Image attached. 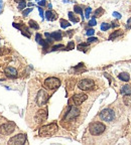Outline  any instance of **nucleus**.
I'll return each mask as SVG.
<instances>
[{
    "label": "nucleus",
    "instance_id": "obj_1",
    "mask_svg": "<svg viewBox=\"0 0 131 145\" xmlns=\"http://www.w3.org/2000/svg\"><path fill=\"white\" fill-rule=\"evenodd\" d=\"M59 127L56 123H52V124L45 125L39 129V134L41 137H50V136L54 135L57 133Z\"/></svg>",
    "mask_w": 131,
    "mask_h": 145
},
{
    "label": "nucleus",
    "instance_id": "obj_2",
    "mask_svg": "<svg viewBox=\"0 0 131 145\" xmlns=\"http://www.w3.org/2000/svg\"><path fill=\"white\" fill-rule=\"evenodd\" d=\"M106 127L101 122H93L89 125V131L92 135H100L105 131Z\"/></svg>",
    "mask_w": 131,
    "mask_h": 145
},
{
    "label": "nucleus",
    "instance_id": "obj_3",
    "mask_svg": "<svg viewBox=\"0 0 131 145\" xmlns=\"http://www.w3.org/2000/svg\"><path fill=\"white\" fill-rule=\"evenodd\" d=\"M100 118H101L103 121H106V122H111L115 119V113H114L113 110L111 109H104L102 110L101 113H100Z\"/></svg>",
    "mask_w": 131,
    "mask_h": 145
},
{
    "label": "nucleus",
    "instance_id": "obj_4",
    "mask_svg": "<svg viewBox=\"0 0 131 145\" xmlns=\"http://www.w3.org/2000/svg\"><path fill=\"white\" fill-rule=\"evenodd\" d=\"M45 86L50 90H56L61 86V81L58 78H48L45 81Z\"/></svg>",
    "mask_w": 131,
    "mask_h": 145
},
{
    "label": "nucleus",
    "instance_id": "obj_5",
    "mask_svg": "<svg viewBox=\"0 0 131 145\" xmlns=\"http://www.w3.org/2000/svg\"><path fill=\"white\" fill-rule=\"evenodd\" d=\"M95 84H94V81L90 79H84L81 80L79 82V84H78V87L79 89H81L82 91H90L94 88Z\"/></svg>",
    "mask_w": 131,
    "mask_h": 145
},
{
    "label": "nucleus",
    "instance_id": "obj_6",
    "mask_svg": "<svg viewBox=\"0 0 131 145\" xmlns=\"http://www.w3.org/2000/svg\"><path fill=\"white\" fill-rule=\"evenodd\" d=\"M26 141V135L25 134H17L14 137L9 139L8 144L10 145H22Z\"/></svg>",
    "mask_w": 131,
    "mask_h": 145
},
{
    "label": "nucleus",
    "instance_id": "obj_7",
    "mask_svg": "<svg viewBox=\"0 0 131 145\" xmlns=\"http://www.w3.org/2000/svg\"><path fill=\"white\" fill-rule=\"evenodd\" d=\"M15 130V124L13 122H8L0 126V133L3 135H9Z\"/></svg>",
    "mask_w": 131,
    "mask_h": 145
},
{
    "label": "nucleus",
    "instance_id": "obj_8",
    "mask_svg": "<svg viewBox=\"0 0 131 145\" xmlns=\"http://www.w3.org/2000/svg\"><path fill=\"white\" fill-rule=\"evenodd\" d=\"M80 114V109L76 106H72L69 110V112L66 114L65 116V120L66 121H71L74 120L75 118H77Z\"/></svg>",
    "mask_w": 131,
    "mask_h": 145
},
{
    "label": "nucleus",
    "instance_id": "obj_9",
    "mask_svg": "<svg viewBox=\"0 0 131 145\" xmlns=\"http://www.w3.org/2000/svg\"><path fill=\"white\" fill-rule=\"evenodd\" d=\"M48 94L45 90H41L37 94V97H36V103L39 106H43V105L47 103L48 101Z\"/></svg>",
    "mask_w": 131,
    "mask_h": 145
},
{
    "label": "nucleus",
    "instance_id": "obj_10",
    "mask_svg": "<svg viewBox=\"0 0 131 145\" xmlns=\"http://www.w3.org/2000/svg\"><path fill=\"white\" fill-rule=\"evenodd\" d=\"M88 96L85 94H76L73 96V102L76 105H81L82 103H84L87 100Z\"/></svg>",
    "mask_w": 131,
    "mask_h": 145
},
{
    "label": "nucleus",
    "instance_id": "obj_11",
    "mask_svg": "<svg viewBox=\"0 0 131 145\" xmlns=\"http://www.w3.org/2000/svg\"><path fill=\"white\" fill-rule=\"evenodd\" d=\"M48 118V112L45 111V110H39L37 113H36V116H35V120L37 121L39 123L43 122L45 121V119Z\"/></svg>",
    "mask_w": 131,
    "mask_h": 145
},
{
    "label": "nucleus",
    "instance_id": "obj_12",
    "mask_svg": "<svg viewBox=\"0 0 131 145\" xmlns=\"http://www.w3.org/2000/svg\"><path fill=\"white\" fill-rule=\"evenodd\" d=\"M4 72H5V75L9 78H15L16 76H17V70L12 68V67H7L4 70Z\"/></svg>",
    "mask_w": 131,
    "mask_h": 145
},
{
    "label": "nucleus",
    "instance_id": "obj_13",
    "mask_svg": "<svg viewBox=\"0 0 131 145\" xmlns=\"http://www.w3.org/2000/svg\"><path fill=\"white\" fill-rule=\"evenodd\" d=\"M45 18L50 21L56 20V19H57V14L54 13V12L50 11V10H48V11L45 12Z\"/></svg>",
    "mask_w": 131,
    "mask_h": 145
},
{
    "label": "nucleus",
    "instance_id": "obj_14",
    "mask_svg": "<svg viewBox=\"0 0 131 145\" xmlns=\"http://www.w3.org/2000/svg\"><path fill=\"white\" fill-rule=\"evenodd\" d=\"M121 94H122L123 96L131 95V87L128 86V85H125V86H123L122 89H121Z\"/></svg>",
    "mask_w": 131,
    "mask_h": 145
},
{
    "label": "nucleus",
    "instance_id": "obj_15",
    "mask_svg": "<svg viewBox=\"0 0 131 145\" xmlns=\"http://www.w3.org/2000/svg\"><path fill=\"white\" fill-rule=\"evenodd\" d=\"M36 41L39 43V44H41L43 46V48H48V42H47L45 40H43V39H41V34H36Z\"/></svg>",
    "mask_w": 131,
    "mask_h": 145
},
{
    "label": "nucleus",
    "instance_id": "obj_16",
    "mask_svg": "<svg viewBox=\"0 0 131 145\" xmlns=\"http://www.w3.org/2000/svg\"><path fill=\"white\" fill-rule=\"evenodd\" d=\"M50 37L54 40H61L62 39V32L61 31H54L52 34H50Z\"/></svg>",
    "mask_w": 131,
    "mask_h": 145
},
{
    "label": "nucleus",
    "instance_id": "obj_17",
    "mask_svg": "<svg viewBox=\"0 0 131 145\" xmlns=\"http://www.w3.org/2000/svg\"><path fill=\"white\" fill-rule=\"evenodd\" d=\"M118 78H119L121 81L123 82H128L129 79H130V77H129L128 72H121V74H119V76H118Z\"/></svg>",
    "mask_w": 131,
    "mask_h": 145
},
{
    "label": "nucleus",
    "instance_id": "obj_18",
    "mask_svg": "<svg viewBox=\"0 0 131 145\" xmlns=\"http://www.w3.org/2000/svg\"><path fill=\"white\" fill-rule=\"evenodd\" d=\"M69 18H70L71 20H72L74 23H76V22H78V21H79V18L76 17V16H75V14L73 13V12H69Z\"/></svg>",
    "mask_w": 131,
    "mask_h": 145
},
{
    "label": "nucleus",
    "instance_id": "obj_19",
    "mask_svg": "<svg viewBox=\"0 0 131 145\" xmlns=\"http://www.w3.org/2000/svg\"><path fill=\"white\" fill-rule=\"evenodd\" d=\"M61 26L63 27V28H67V27H69L71 25V23L69 22V21H67V20H65V19H61Z\"/></svg>",
    "mask_w": 131,
    "mask_h": 145
},
{
    "label": "nucleus",
    "instance_id": "obj_20",
    "mask_svg": "<svg viewBox=\"0 0 131 145\" xmlns=\"http://www.w3.org/2000/svg\"><path fill=\"white\" fill-rule=\"evenodd\" d=\"M103 13H104V10H103V8H98L97 10L95 11V13H94V17H100V16H101Z\"/></svg>",
    "mask_w": 131,
    "mask_h": 145
},
{
    "label": "nucleus",
    "instance_id": "obj_21",
    "mask_svg": "<svg viewBox=\"0 0 131 145\" xmlns=\"http://www.w3.org/2000/svg\"><path fill=\"white\" fill-rule=\"evenodd\" d=\"M121 34H122V31H114V33H112L110 35V37H109V39H110V40H112V39H115V37H117V36H119V35H121Z\"/></svg>",
    "mask_w": 131,
    "mask_h": 145
},
{
    "label": "nucleus",
    "instance_id": "obj_22",
    "mask_svg": "<svg viewBox=\"0 0 131 145\" xmlns=\"http://www.w3.org/2000/svg\"><path fill=\"white\" fill-rule=\"evenodd\" d=\"M111 27V25L109 24V23H106V22H103L101 24V30H103V31H106V30H108L109 28Z\"/></svg>",
    "mask_w": 131,
    "mask_h": 145
},
{
    "label": "nucleus",
    "instance_id": "obj_23",
    "mask_svg": "<svg viewBox=\"0 0 131 145\" xmlns=\"http://www.w3.org/2000/svg\"><path fill=\"white\" fill-rule=\"evenodd\" d=\"M124 103L128 106H131V95H126L124 97Z\"/></svg>",
    "mask_w": 131,
    "mask_h": 145
},
{
    "label": "nucleus",
    "instance_id": "obj_24",
    "mask_svg": "<svg viewBox=\"0 0 131 145\" xmlns=\"http://www.w3.org/2000/svg\"><path fill=\"white\" fill-rule=\"evenodd\" d=\"M74 10H75V12H76V13H78V14H80L81 16H83V11H82V9H81V7H80V6L76 5V6L74 7Z\"/></svg>",
    "mask_w": 131,
    "mask_h": 145
},
{
    "label": "nucleus",
    "instance_id": "obj_25",
    "mask_svg": "<svg viewBox=\"0 0 131 145\" xmlns=\"http://www.w3.org/2000/svg\"><path fill=\"white\" fill-rule=\"evenodd\" d=\"M29 25L30 27H32V28H34V29H39V25H37V23L35 22V21L33 20H29Z\"/></svg>",
    "mask_w": 131,
    "mask_h": 145
},
{
    "label": "nucleus",
    "instance_id": "obj_26",
    "mask_svg": "<svg viewBox=\"0 0 131 145\" xmlns=\"http://www.w3.org/2000/svg\"><path fill=\"white\" fill-rule=\"evenodd\" d=\"M25 6H26V3H25L24 0H22V1H20V3L18 4V9H19V10H22V9L25 8Z\"/></svg>",
    "mask_w": 131,
    "mask_h": 145
},
{
    "label": "nucleus",
    "instance_id": "obj_27",
    "mask_svg": "<svg viewBox=\"0 0 131 145\" xmlns=\"http://www.w3.org/2000/svg\"><path fill=\"white\" fill-rule=\"evenodd\" d=\"M91 12H92V8H91V7H87L86 12H85V17H86V18H89V17H90Z\"/></svg>",
    "mask_w": 131,
    "mask_h": 145
},
{
    "label": "nucleus",
    "instance_id": "obj_28",
    "mask_svg": "<svg viewBox=\"0 0 131 145\" xmlns=\"http://www.w3.org/2000/svg\"><path fill=\"white\" fill-rule=\"evenodd\" d=\"M90 26H95L96 24H97V21H96V19H95V17H93L92 19H91L90 21H89V23H88Z\"/></svg>",
    "mask_w": 131,
    "mask_h": 145
},
{
    "label": "nucleus",
    "instance_id": "obj_29",
    "mask_svg": "<svg viewBox=\"0 0 131 145\" xmlns=\"http://www.w3.org/2000/svg\"><path fill=\"white\" fill-rule=\"evenodd\" d=\"M31 11H32V8H27V9H25L24 11L22 12V15L23 16H27V15H28V13H30Z\"/></svg>",
    "mask_w": 131,
    "mask_h": 145
},
{
    "label": "nucleus",
    "instance_id": "obj_30",
    "mask_svg": "<svg viewBox=\"0 0 131 145\" xmlns=\"http://www.w3.org/2000/svg\"><path fill=\"white\" fill-rule=\"evenodd\" d=\"M94 33H95V30L92 29V28H91V29H88V30L86 31V34H87V35H89V36L93 35Z\"/></svg>",
    "mask_w": 131,
    "mask_h": 145
},
{
    "label": "nucleus",
    "instance_id": "obj_31",
    "mask_svg": "<svg viewBox=\"0 0 131 145\" xmlns=\"http://www.w3.org/2000/svg\"><path fill=\"white\" fill-rule=\"evenodd\" d=\"M74 46H75L74 42H70V43L68 44V46H67V50H73V48H74Z\"/></svg>",
    "mask_w": 131,
    "mask_h": 145
},
{
    "label": "nucleus",
    "instance_id": "obj_32",
    "mask_svg": "<svg viewBox=\"0 0 131 145\" xmlns=\"http://www.w3.org/2000/svg\"><path fill=\"white\" fill-rule=\"evenodd\" d=\"M98 39H97V37H89L88 39V42L90 43V42H95V41H97Z\"/></svg>",
    "mask_w": 131,
    "mask_h": 145
},
{
    "label": "nucleus",
    "instance_id": "obj_33",
    "mask_svg": "<svg viewBox=\"0 0 131 145\" xmlns=\"http://www.w3.org/2000/svg\"><path fill=\"white\" fill-rule=\"evenodd\" d=\"M64 48V45H62V44H60V45H54V48H52V50H60V48Z\"/></svg>",
    "mask_w": 131,
    "mask_h": 145
},
{
    "label": "nucleus",
    "instance_id": "obj_34",
    "mask_svg": "<svg viewBox=\"0 0 131 145\" xmlns=\"http://www.w3.org/2000/svg\"><path fill=\"white\" fill-rule=\"evenodd\" d=\"M112 15H113L115 18H118V19H120V18H121V14L118 13V12H113V14H112Z\"/></svg>",
    "mask_w": 131,
    "mask_h": 145
},
{
    "label": "nucleus",
    "instance_id": "obj_35",
    "mask_svg": "<svg viewBox=\"0 0 131 145\" xmlns=\"http://www.w3.org/2000/svg\"><path fill=\"white\" fill-rule=\"evenodd\" d=\"M130 27H131V17L129 18L126 22V28H130Z\"/></svg>",
    "mask_w": 131,
    "mask_h": 145
},
{
    "label": "nucleus",
    "instance_id": "obj_36",
    "mask_svg": "<svg viewBox=\"0 0 131 145\" xmlns=\"http://www.w3.org/2000/svg\"><path fill=\"white\" fill-rule=\"evenodd\" d=\"M39 14H41V17L43 18L45 16H43V8H41V7H39Z\"/></svg>",
    "mask_w": 131,
    "mask_h": 145
},
{
    "label": "nucleus",
    "instance_id": "obj_37",
    "mask_svg": "<svg viewBox=\"0 0 131 145\" xmlns=\"http://www.w3.org/2000/svg\"><path fill=\"white\" fill-rule=\"evenodd\" d=\"M39 6H45V0H41V1H39Z\"/></svg>",
    "mask_w": 131,
    "mask_h": 145
},
{
    "label": "nucleus",
    "instance_id": "obj_38",
    "mask_svg": "<svg viewBox=\"0 0 131 145\" xmlns=\"http://www.w3.org/2000/svg\"><path fill=\"white\" fill-rule=\"evenodd\" d=\"M2 9H3V1L0 0V13L2 12Z\"/></svg>",
    "mask_w": 131,
    "mask_h": 145
},
{
    "label": "nucleus",
    "instance_id": "obj_39",
    "mask_svg": "<svg viewBox=\"0 0 131 145\" xmlns=\"http://www.w3.org/2000/svg\"><path fill=\"white\" fill-rule=\"evenodd\" d=\"M118 25H119V24H118V23L116 22V21H113V22H112V25H111V26H112V27H117Z\"/></svg>",
    "mask_w": 131,
    "mask_h": 145
},
{
    "label": "nucleus",
    "instance_id": "obj_40",
    "mask_svg": "<svg viewBox=\"0 0 131 145\" xmlns=\"http://www.w3.org/2000/svg\"><path fill=\"white\" fill-rule=\"evenodd\" d=\"M35 1H39V0H35Z\"/></svg>",
    "mask_w": 131,
    "mask_h": 145
}]
</instances>
